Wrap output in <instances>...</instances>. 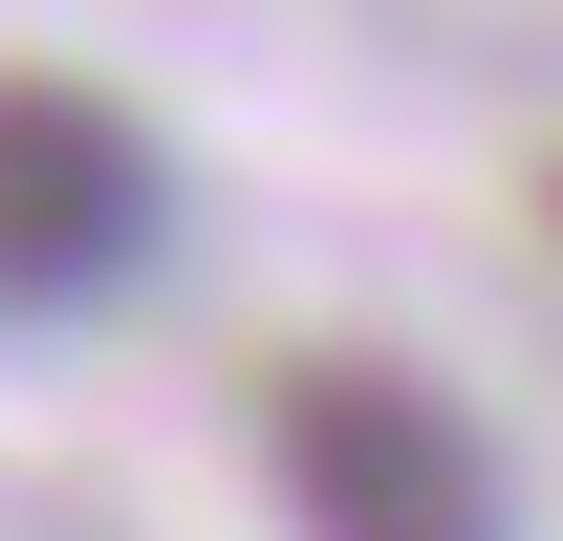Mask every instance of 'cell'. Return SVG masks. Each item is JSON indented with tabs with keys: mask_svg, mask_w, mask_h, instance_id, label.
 I'll return each instance as SVG.
<instances>
[{
	"mask_svg": "<svg viewBox=\"0 0 563 541\" xmlns=\"http://www.w3.org/2000/svg\"><path fill=\"white\" fill-rule=\"evenodd\" d=\"M261 476H282L303 541H498L520 520L498 455H477V411L412 390L390 346H303V368L261 390Z\"/></svg>",
	"mask_w": 563,
	"mask_h": 541,
	"instance_id": "1",
	"label": "cell"
},
{
	"mask_svg": "<svg viewBox=\"0 0 563 541\" xmlns=\"http://www.w3.org/2000/svg\"><path fill=\"white\" fill-rule=\"evenodd\" d=\"M174 217V152L66 66H0V303H87V281L152 261Z\"/></svg>",
	"mask_w": 563,
	"mask_h": 541,
	"instance_id": "2",
	"label": "cell"
}]
</instances>
